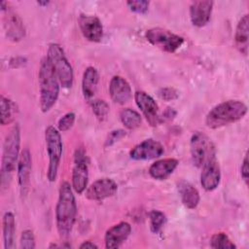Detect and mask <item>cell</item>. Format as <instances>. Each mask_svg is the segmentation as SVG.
<instances>
[{"label": "cell", "mask_w": 249, "mask_h": 249, "mask_svg": "<svg viewBox=\"0 0 249 249\" xmlns=\"http://www.w3.org/2000/svg\"><path fill=\"white\" fill-rule=\"evenodd\" d=\"M72 189V186L64 181L58 190V198L55 206V224L61 237L69 235L76 221L77 204Z\"/></svg>", "instance_id": "6da1fadb"}, {"label": "cell", "mask_w": 249, "mask_h": 249, "mask_svg": "<svg viewBox=\"0 0 249 249\" xmlns=\"http://www.w3.org/2000/svg\"><path fill=\"white\" fill-rule=\"evenodd\" d=\"M40 108L42 112H49L55 104L59 95V80L48 57L42 58L38 73Z\"/></svg>", "instance_id": "7a4b0ae2"}, {"label": "cell", "mask_w": 249, "mask_h": 249, "mask_svg": "<svg viewBox=\"0 0 249 249\" xmlns=\"http://www.w3.org/2000/svg\"><path fill=\"white\" fill-rule=\"evenodd\" d=\"M247 105L240 100H227L213 107L206 115L209 128H220L241 120L247 114Z\"/></svg>", "instance_id": "3957f363"}, {"label": "cell", "mask_w": 249, "mask_h": 249, "mask_svg": "<svg viewBox=\"0 0 249 249\" xmlns=\"http://www.w3.org/2000/svg\"><path fill=\"white\" fill-rule=\"evenodd\" d=\"M19 143L20 134L18 125H14L7 134L3 145V157L1 167V184L6 188L12 178L13 172L18 165L19 158Z\"/></svg>", "instance_id": "277c9868"}, {"label": "cell", "mask_w": 249, "mask_h": 249, "mask_svg": "<svg viewBox=\"0 0 249 249\" xmlns=\"http://www.w3.org/2000/svg\"><path fill=\"white\" fill-rule=\"evenodd\" d=\"M47 57L59 80L60 86L64 89L71 88L74 80L73 68L68 61L62 47L56 43L50 44Z\"/></svg>", "instance_id": "5b68a950"}, {"label": "cell", "mask_w": 249, "mask_h": 249, "mask_svg": "<svg viewBox=\"0 0 249 249\" xmlns=\"http://www.w3.org/2000/svg\"><path fill=\"white\" fill-rule=\"evenodd\" d=\"M46 149L49 156V166L47 177L50 182H53L57 176V170L62 156V140L59 130L53 125H49L45 130Z\"/></svg>", "instance_id": "8992f818"}, {"label": "cell", "mask_w": 249, "mask_h": 249, "mask_svg": "<svg viewBox=\"0 0 249 249\" xmlns=\"http://www.w3.org/2000/svg\"><path fill=\"white\" fill-rule=\"evenodd\" d=\"M190 151L193 163L202 167L208 160L216 158V150L211 139L200 131H196L190 140Z\"/></svg>", "instance_id": "52a82bcc"}, {"label": "cell", "mask_w": 249, "mask_h": 249, "mask_svg": "<svg viewBox=\"0 0 249 249\" xmlns=\"http://www.w3.org/2000/svg\"><path fill=\"white\" fill-rule=\"evenodd\" d=\"M147 41L153 46L166 53L176 52L184 43V38L170 30L161 27H153L146 32Z\"/></svg>", "instance_id": "ba28073f"}, {"label": "cell", "mask_w": 249, "mask_h": 249, "mask_svg": "<svg viewBox=\"0 0 249 249\" xmlns=\"http://www.w3.org/2000/svg\"><path fill=\"white\" fill-rule=\"evenodd\" d=\"M89 181V159L86 151L81 147L75 151L74 165L72 169V188L82 194L88 186Z\"/></svg>", "instance_id": "9c48e42d"}, {"label": "cell", "mask_w": 249, "mask_h": 249, "mask_svg": "<svg viewBox=\"0 0 249 249\" xmlns=\"http://www.w3.org/2000/svg\"><path fill=\"white\" fill-rule=\"evenodd\" d=\"M134 100L151 126H156L160 123L159 105L150 94L143 90H137L134 93Z\"/></svg>", "instance_id": "30bf717a"}, {"label": "cell", "mask_w": 249, "mask_h": 249, "mask_svg": "<svg viewBox=\"0 0 249 249\" xmlns=\"http://www.w3.org/2000/svg\"><path fill=\"white\" fill-rule=\"evenodd\" d=\"M163 146L154 139H146L132 148L129 156L135 160H147L160 157L163 154Z\"/></svg>", "instance_id": "8fae6325"}, {"label": "cell", "mask_w": 249, "mask_h": 249, "mask_svg": "<svg viewBox=\"0 0 249 249\" xmlns=\"http://www.w3.org/2000/svg\"><path fill=\"white\" fill-rule=\"evenodd\" d=\"M117 183L110 178H101L94 181L87 190L86 197L89 200H103L116 194Z\"/></svg>", "instance_id": "7c38bea8"}, {"label": "cell", "mask_w": 249, "mask_h": 249, "mask_svg": "<svg viewBox=\"0 0 249 249\" xmlns=\"http://www.w3.org/2000/svg\"><path fill=\"white\" fill-rule=\"evenodd\" d=\"M32 167L31 154L27 148L20 152L18 165H17V175L18 182L19 186V191L21 196H25L28 191V186L30 182V174Z\"/></svg>", "instance_id": "4fadbf2b"}, {"label": "cell", "mask_w": 249, "mask_h": 249, "mask_svg": "<svg viewBox=\"0 0 249 249\" xmlns=\"http://www.w3.org/2000/svg\"><path fill=\"white\" fill-rule=\"evenodd\" d=\"M82 34L90 42H99L103 36V26L95 16L81 15L78 19Z\"/></svg>", "instance_id": "5bb4252c"}, {"label": "cell", "mask_w": 249, "mask_h": 249, "mask_svg": "<svg viewBox=\"0 0 249 249\" xmlns=\"http://www.w3.org/2000/svg\"><path fill=\"white\" fill-rule=\"evenodd\" d=\"M131 232V226L127 222H120L105 232L104 240L106 248H118L120 247L129 236Z\"/></svg>", "instance_id": "9a60e30c"}, {"label": "cell", "mask_w": 249, "mask_h": 249, "mask_svg": "<svg viewBox=\"0 0 249 249\" xmlns=\"http://www.w3.org/2000/svg\"><path fill=\"white\" fill-rule=\"evenodd\" d=\"M201 168L200 183L202 188L206 191L215 190L221 180V170L216 158L208 160Z\"/></svg>", "instance_id": "2e32d148"}, {"label": "cell", "mask_w": 249, "mask_h": 249, "mask_svg": "<svg viewBox=\"0 0 249 249\" xmlns=\"http://www.w3.org/2000/svg\"><path fill=\"white\" fill-rule=\"evenodd\" d=\"M109 93L112 100L118 104L126 103L132 96L128 82L122 76H114L109 84Z\"/></svg>", "instance_id": "e0dca14e"}, {"label": "cell", "mask_w": 249, "mask_h": 249, "mask_svg": "<svg viewBox=\"0 0 249 249\" xmlns=\"http://www.w3.org/2000/svg\"><path fill=\"white\" fill-rule=\"evenodd\" d=\"M213 1H194L190 6V18L195 26L202 27L210 19Z\"/></svg>", "instance_id": "ac0fdd59"}, {"label": "cell", "mask_w": 249, "mask_h": 249, "mask_svg": "<svg viewBox=\"0 0 249 249\" xmlns=\"http://www.w3.org/2000/svg\"><path fill=\"white\" fill-rule=\"evenodd\" d=\"M179 161L173 158L161 159L156 160L149 168V174L152 178L156 180L166 179L177 167Z\"/></svg>", "instance_id": "d6986e66"}, {"label": "cell", "mask_w": 249, "mask_h": 249, "mask_svg": "<svg viewBox=\"0 0 249 249\" xmlns=\"http://www.w3.org/2000/svg\"><path fill=\"white\" fill-rule=\"evenodd\" d=\"M99 75L96 68L89 66L86 68L82 79V91L86 99L89 100L96 92Z\"/></svg>", "instance_id": "ffe728a7"}, {"label": "cell", "mask_w": 249, "mask_h": 249, "mask_svg": "<svg viewBox=\"0 0 249 249\" xmlns=\"http://www.w3.org/2000/svg\"><path fill=\"white\" fill-rule=\"evenodd\" d=\"M177 188L182 203L189 209H195L199 202L198 191L192 184L184 180L177 184Z\"/></svg>", "instance_id": "44dd1931"}, {"label": "cell", "mask_w": 249, "mask_h": 249, "mask_svg": "<svg viewBox=\"0 0 249 249\" xmlns=\"http://www.w3.org/2000/svg\"><path fill=\"white\" fill-rule=\"evenodd\" d=\"M248 32H249V17L245 14L238 21L235 34L234 41L236 48L238 51L244 55L248 53Z\"/></svg>", "instance_id": "7402d4cb"}, {"label": "cell", "mask_w": 249, "mask_h": 249, "mask_svg": "<svg viewBox=\"0 0 249 249\" xmlns=\"http://www.w3.org/2000/svg\"><path fill=\"white\" fill-rule=\"evenodd\" d=\"M4 248L12 249L15 247V235H16V220L12 212H6L2 221Z\"/></svg>", "instance_id": "603a6c76"}, {"label": "cell", "mask_w": 249, "mask_h": 249, "mask_svg": "<svg viewBox=\"0 0 249 249\" xmlns=\"http://www.w3.org/2000/svg\"><path fill=\"white\" fill-rule=\"evenodd\" d=\"M7 35L13 41H19L24 37V27L20 18L15 13H8L5 23Z\"/></svg>", "instance_id": "cb8c5ba5"}, {"label": "cell", "mask_w": 249, "mask_h": 249, "mask_svg": "<svg viewBox=\"0 0 249 249\" xmlns=\"http://www.w3.org/2000/svg\"><path fill=\"white\" fill-rule=\"evenodd\" d=\"M120 120L127 129L137 128L142 122L140 114L131 108L123 109L120 112Z\"/></svg>", "instance_id": "d4e9b609"}, {"label": "cell", "mask_w": 249, "mask_h": 249, "mask_svg": "<svg viewBox=\"0 0 249 249\" xmlns=\"http://www.w3.org/2000/svg\"><path fill=\"white\" fill-rule=\"evenodd\" d=\"M16 113V105L15 103L5 97V96H1V124L3 125L9 124L13 122L14 120V116Z\"/></svg>", "instance_id": "484cf974"}, {"label": "cell", "mask_w": 249, "mask_h": 249, "mask_svg": "<svg viewBox=\"0 0 249 249\" xmlns=\"http://www.w3.org/2000/svg\"><path fill=\"white\" fill-rule=\"evenodd\" d=\"M210 246L214 249H233L235 244L230 239L225 232H218L212 235L210 239Z\"/></svg>", "instance_id": "4316f807"}, {"label": "cell", "mask_w": 249, "mask_h": 249, "mask_svg": "<svg viewBox=\"0 0 249 249\" xmlns=\"http://www.w3.org/2000/svg\"><path fill=\"white\" fill-rule=\"evenodd\" d=\"M150 229L154 233H158L166 222L165 215L160 210H152L149 215Z\"/></svg>", "instance_id": "83f0119b"}, {"label": "cell", "mask_w": 249, "mask_h": 249, "mask_svg": "<svg viewBox=\"0 0 249 249\" xmlns=\"http://www.w3.org/2000/svg\"><path fill=\"white\" fill-rule=\"evenodd\" d=\"M90 106H91L93 114L96 116L97 119H99L101 121L106 119V117L109 113V109H110L109 105L106 101H104L102 99H94V100H91Z\"/></svg>", "instance_id": "f1b7e54d"}, {"label": "cell", "mask_w": 249, "mask_h": 249, "mask_svg": "<svg viewBox=\"0 0 249 249\" xmlns=\"http://www.w3.org/2000/svg\"><path fill=\"white\" fill-rule=\"evenodd\" d=\"M19 247L22 249H33L35 248V236L31 230H25L21 232Z\"/></svg>", "instance_id": "f546056e"}, {"label": "cell", "mask_w": 249, "mask_h": 249, "mask_svg": "<svg viewBox=\"0 0 249 249\" xmlns=\"http://www.w3.org/2000/svg\"><path fill=\"white\" fill-rule=\"evenodd\" d=\"M76 116L73 112H68L63 115L57 122V128L59 131H67L70 129L75 123Z\"/></svg>", "instance_id": "4dcf8cb0"}, {"label": "cell", "mask_w": 249, "mask_h": 249, "mask_svg": "<svg viewBox=\"0 0 249 249\" xmlns=\"http://www.w3.org/2000/svg\"><path fill=\"white\" fill-rule=\"evenodd\" d=\"M126 5L130 11L136 14H146L148 12L150 3L149 1L138 0V1H127Z\"/></svg>", "instance_id": "1f68e13d"}, {"label": "cell", "mask_w": 249, "mask_h": 249, "mask_svg": "<svg viewBox=\"0 0 249 249\" xmlns=\"http://www.w3.org/2000/svg\"><path fill=\"white\" fill-rule=\"evenodd\" d=\"M158 94L161 99L166 101L174 100L178 97V92L173 88H162L159 90Z\"/></svg>", "instance_id": "d6a6232c"}, {"label": "cell", "mask_w": 249, "mask_h": 249, "mask_svg": "<svg viewBox=\"0 0 249 249\" xmlns=\"http://www.w3.org/2000/svg\"><path fill=\"white\" fill-rule=\"evenodd\" d=\"M126 134L125 130L124 129H116V130H113L109 133L106 141H105V146H111L113 145L114 143H116L117 141L121 140L123 137H124Z\"/></svg>", "instance_id": "836d02e7"}, {"label": "cell", "mask_w": 249, "mask_h": 249, "mask_svg": "<svg viewBox=\"0 0 249 249\" xmlns=\"http://www.w3.org/2000/svg\"><path fill=\"white\" fill-rule=\"evenodd\" d=\"M240 173L242 179L245 181V183H248V177H249V169H248V156L247 154L245 155L243 161L241 163V168H240Z\"/></svg>", "instance_id": "e575fe53"}, {"label": "cell", "mask_w": 249, "mask_h": 249, "mask_svg": "<svg viewBox=\"0 0 249 249\" xmlns=\"http://www.w3.org/2000/svg\"><path fill=\"white\" fill-rule=\"evenodd\" d=\"M176 116V111L173 108H166V110L162 113L161 116H160V123L162 121H170Z\"/></svg>", "instance_id": "d590c367"}, {"label": "cell", "mask_w": 249, "mask_h": 249, "mask_svg": "<svg viewBox=\"0 0 249 249\" xmlns=\"http://www.w3.org/2000/svg\"><path fill=\"white\" fill-rule=\"evenodd\" d=\"M98 246L94 243V242H92V241H90V240H85V241H83V243L80 245V248L81 249H92V248H97Z\"/></svg>", "instance_id": "8d00e7d4"}, {"label": "cell", "mask_w": 249, "mask_h": 249, "mask_svg": "<svg viewBox=\"0 0 249 249\" xmlns=\"http://www.w3.org/2000/svg\"><path fill=\"white\" fill-rule=\"evenodd\" d=\"M37 3H38L39 5H41V6H47V5L49 4V1H44V2H43V1H38Z\"/></svg>", "instance_id": "74e56055"}]
</instances>
